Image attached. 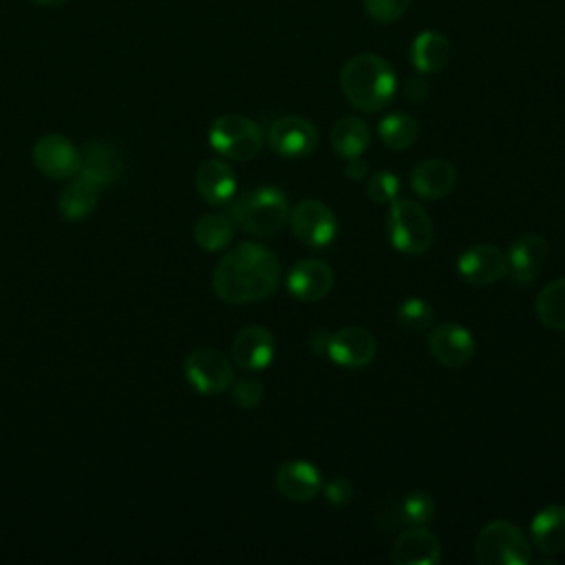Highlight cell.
<instances>
[{
  "label": "cell",
  "instance_id": "cell-12",
  "mask_svg": "<svg viewBox=\"0 0 565 565\" xmlns=\"http://www.w3.org/2000/svg\"><path fill=\"white\" fill-rule=\"evenodd\" d=\"M377 342L369 329L362 327H342L331 333L327 355L347 369H362L375 360Z\"/></svg>",
  "mask_w": 565,
  "mask_h": 565
},
{
  "label": "cell",
  "instance_id": "cell-22",
  "mask_svg": "<svg viewBox=\"0 0 565 565\" xmlns=\"http://www.w3.org/2000/svg\"><path fill=\"white\" fill-rule=\"evenodd\" d=\"M435 514V501L426 490H413L404 494L402 499H395L384 512H382V527L384 532L397 527V525H424Z\"/></svg>",
  "mask_w": 565,
  "mask_h": 565
},
{
  "label": "cell",
  "instance_id": "cell-33",
  "mask_svg": "<svg viewBox=\"0 0 565 565\" xmlns=\"http://www.w3.org/2000/svg\"><path fill=\"white\" fill-rule=\"evenodd\" d=\"M263 384L258 380H238L236 384H232V399L238 408H256L263 402Z\"/></svg>",
  "mask_w": 565,
  "mask_h": 565
},
{
  "label": "cell",
  "instance_id": "cell-21",
  "mask_svg": "<svg viewBox=\"0 0 565 565\" xmlns=\"http://www.w3.org/2000/svg\"><path fill=\"white\" fill-rule=\"evenodd\" d=\"M455 181H457L455 166L446 159H439V157L424 159L411 172V188L422 199H441V196H446L455 188Z\"/></svg>",
  "mask_w": 565,
  "mask_h": 565
},
{
  "label": "cell",
  "instance_id": "cell-3",
  "mask_svg": "<svg viewBox=\"0 0 565 565\" xmlns=\"http://www.w3.org/2000/svg\"><path fill=\"white\" fill-rule=\"evenodd\" d=\"M227 216L234 225L241 230L256 234V236H269L285 227L289 218V203L282 190L278 188H258L252 192H245L238 196L230 210Z\"/></svg>",
  "mask_w": 565,
  "mask_h": 565
},
{
  "label": "cell",
  "instance_id": "cell-7",
  "mask_svg": "<svg viewBox=\"0 0 565 565\" xmlns=\"http://www.w3.org/2000/svg\"><path fill=\"white\" fill-rule=\"evenodd\" d=\"M188 384L201 395H218L234 384V366L225 353L212 347L194 349L183 364Z\"/></svg>",
  "mask_w": 565,
  "mask_h": 565
},
{
  "label": "cell",
  "instance_id": "cell-27",
  "mask_svg": "<svg viewBox=\"0 0 565 565\" xmlns=\"http://www.w3.org/2000/svg\"><path fill=\"white\" fill-rule=\"evenodd\" d=\"M234 238V223L227 214H203L194 223V241L203 252H221Z\"/></svg>",
  "mask_w": 565,
  "mask_h": 565
},
{
  "label": "cell",
  "instance_id": "cell-28",
  "mask_svg": "<svg viewBox=\"0 0 565 565\" xmlns=\"http://www.w3.org/2000/svg\"><path fill=\"white\" fill-rule=\"evenodd\" d=\"M536 318L554 331H565V278L547 282L536 296Z\"/></svg>",
  "mask_w": 565,
  "mask_h": 565
},
{
  "label": "cell",
  "instance_id": "cell-36",
  "mask_svg": "<svg viewBox=\"0 0 565 565\" xmlns=\"http://www.w3.org/2000/svg\"><path fill=\"white\" fill-rule=\"evenodd\" d=\"M329 340H331V333L324 331V329H318V331H313V333L309 335L307 344H309L311 353H316V355H327V351H329Z\"/></svg>",
  "mask_w": 565,
  "mask_h": 565
},
{
  "label": "cell",
  "instance_id": "cell-17",
  "mask_svg": "<svg viewBox=\"0 0 565 565\" xmlns=\"http://www.w3.org/2000/svg\"><path fill=\"white\" fill-rule=\"evenodd\" d=\"M457 269L470 285H494L505 276V254L488 243L472 245L459 256Z\"/></svg>",
  "mask_w": 565,
  "mask_h": 565
},
{
  "label": "cell",
  "instance_id": "cell-26",
  "mask_svg": "<svg viewBox=\"0 0 565 565\" xmlns=\"http://www.w3.org/2000/svg\"><path fill=\"white\" fill-rule=\"evenodd\" d=\"M369 141L371 130L360 117H340L331 128V146L344 159L360 157L369 148Z\"/></svg>",
  "mask_w": 565,
  "mask_h": 565
},
{
  "label": "cell",
  "instance_id": "cell-23",
  "mask_svg": "<svg viewBox=\"0 0 565 565\" xmlns=\"http://www.w3.org/2000/svg\"><path fill=\"white\" fill-rule=\"evenodd\" d=\"M532 543L545 554L565 552V505H547L530 523Z\"/></svg>",
  "mask_w": 565,
  "mask_h": 565
},
{
  "label": "cell",
  "instance_id": "cell-29",
  "mask_svg": "<svg viewBox=\"0 0 565 565\" xmlns=\"http://www.w3.org/2000/svg\"><path fill=\"white\" fill-rule=\"evenodd\" d=\"M377 132H380V139L384 141L386 148L406 150L417 139V124L406 113H391V115L382 117V121L377 126Z\"/></svg>",
  "mask_w": 565,
  "mask_h": 565
},
{
  "label": "cell",
  "instance_id": "cell-38",
  "mask_svg": "<svg viewBox=\"0 0 565 565\" xmlns=\"http://www.w3.org/2000/svg\"><path fill=\"white\" fill-rule=\"evenodd\" d=\"M35 4H40V7H60V4H64L66 0H33Z\"/></svg>",
  "mask_w": 565,
  "mask_h": 565
},
{
  "label": "cell",
  "instance_id": "cell-15",
  "mask_svg": "<svg viewBox=\"0 0 565 565\" xmlns=\"http://www.w3.org/2000/svg\"><path fill=\"white\" fill-rule=\"evenodd\" d=\"M274 335L263 324L243 327L232 340V360L243 371H260L274 358Z\"/></svg>",
  "mask_w": 565,
  "mask_h": 565
},
{
  "label": "cell",
  "instance_id": "cell-37",
  "mask_svg": "<svg viewBox=\"0 0 565 565\" xmlns=\"http://www.w3.org/2000/svg\"><path fill=\"white\" fill-rule=\"evenodd\" d=\"M344 174H347L351 181H364V179L369 177V168H366V163H364L360 157H353V159L347 161Z\"/></svg>",
  "mask_w": 565,
  "mask_h": 565
},
{
  "label": "cell",
  "instance_id": "cell-19",
  "mask_svg": "<svg viewBox=\"0 0 565 565\" xmlns=\"http://www.w3.org/2000/svg\"><path fill=\"white\" fill-rule=\"evenodd\" d=\"M194 185L205 203L221 205L234 196L236 177H234V170L223 159H205L196 168Z\"/></svg>",
  "mask_w": 565,
  "mask_h": 565
},
{
  "label": "cell",
  "instance_id": "cell-32",
  "mask_svg": "<svg viewBox=\"0 0 565 565\" xmlns=\"http://www.w3.org/2000/svg\"><path fill=\"white\" fill-rule=\"evenodd\" d=\"M364 11L371 20L380 24L397 22L411 7V0H362Z\"/></svg>",
  "mask_w": 565,
  "mask_h": 565
},
{
  "label": "cell",
  "instance_id": "cell-8",
  "mask_svg": "<svg viewBox=\"0 0 565 565\" xmlns=\"http://www.w3.org/2000/svg\"><path fill=\"white\" fill-rule=\"evenodd\" d=\"M289 225L294 236L313 249L327 247L338 232V218L331 207L316 199H302L289 212Z\"/></svg>",
  "mask_w": 565,
  "mask_h": 565
},
{
  "label": "cell",
  "instance_id": "cell-30",
  "mask_svg": "<svg viewBox=\"0 0 565 565\" xmlns=\"http://www.w3.org/2000/svg\"><path fill=\"white\" fill-rule=\"evenodd\" d=\"M395 318H397V324L406 331H413V333H419V331H426L433 320H435V309L424 300V298H406L399 302L397 311H395Z\"/></svg>",
  "mask_w": 565,
  "mask_h": 565
},
{
  "label": "cell",
  "instance_id": "cell-4",
  "mask_svg": "<svg viewBox=\"0 0 565 565\" xmlns=\"http://www.w3.org/2000/svg\"><path fill=\"white\" fill-rule=\"evenodd\" d=\"M475 558L481 565H527L532 547L525 534L510 521H490L475 541Z\"/></svg>",
  "mask_w": 565,
  "mask_h": 565
},
{
  "label": "cell",
  "instance_id": "cell-24",
  "mask_svg": "<svg viewBox=\"0 0 565 565\" xmlns=\"http://www.w3.org/2000/svg\"><path fill=\"white\" fill-rule=\"evenodd\" d=\"M99 199V185L86 177L73 179L57 196V210L66 221H82L90 216Z\"/></svg>",
  "mask_w": 565,
  "mask_h": 565
},
{
  "label": "cell",
  "instance_id": "cell-34",
  "mask_svg": "<svg viewBox=\"0 0 565 565\" xmlns=\"http://www.w3.org/2000/svg\"><path fill=\"white\" fill-rule=\"evenodd\" d=\"M322 492L331 505H347L353 499V483L347 477H333L322 486Z\"/></svg>",
  "mask_w": 565,
  "mask_h": 565
},
{
  "label": "cell",
  "instance_id": "cell-25",
  "mask_svg": "<svg viewBox=\"0 0 565 565\" xmlns=\"http://www.w3.org/2000/svg\"><path fill=\"white\" fill-rule=\"evenodd\" d=\"M450 60V42L437 31H422L411 44V62L419 73H437Z\"/></svg>",
  "mask_w": 565,
  "mask_h": 565
},
{
  "label": "cell",
  "instance_id": "cell-6",
  "mask_svg": "<svg viewBox=\"0 0 565 565\" xmlns=\"http://www.w3.org/2000/svg\"><path fill=\"white\" fill-rule=\"evenodd\" d=\"M263 130L245 115H221L210 126V146L225 159L249 161L263 148Z\"/></svg>",
  "mask_w": 565,
  "mask_h": 565
},
{
  "label": "cell",
  "instance_id": "cell-10",
  "mask_svg": "<svg viewBox=\"0 0 565 565\" xmlns=\"http://www.w3.org/2000/svg\"><path fill=\"white\" fill-rule=\"evenodd\" d=\"M267 143L280 157H287V159L305 157L313 152V148L318 146V130L305 117H296V115L280 117L269 126Z\"/></svg>",
  "mask_w": 565,
  "mask_h": 565
},
{
  "label": "cell",
  "instance_id": "cell-16",
  "mask_svg": "<svg viewBox=\"0 0 565 565\" xmlns=\"http://www.w3.org/2000/svg\"><path fill=\"white\" fill-rule=\"evenodd\" d=\"M439 561V539L424 525H411L395 539L391 547V563L395 565H437Z\"/></svg>",
  "mask_w": 565,
  "mask_h": 565
},
{
  "label": "cell",
  "instance_id": "cell-11",
  "mask_svg": "<svg viewBox=\"0 0 565 565\" xmlns=\"http://www.w3.org/2000/svg\"><path fill=\"white\" fill-rule=\"evenodd\" d=\"M428 351L441 366L459 369L472 360L475 338L457 322H441L428 335Z\"/></svg>",
  "mask_w": 565,
  "mask_h": 565
},
{
  "label": "cell",
  "instance_id": "cell-20",
  "mask_svg": "<svg viewBox=\"0 0 565 565\" xmlns=\"http://www.w3.org/2000/svg\"><path fill=\"white\" fill-rule=\"evenodd\" d=\"M124 161L117 148L108 141H90L82 152L79 174L93 181L95 185H110L121 177Z\"/></svg>",
  "mask_w": 565,
  "mask_h": 565
},
{
  "label": "cell",
  "instance_id": "cell-14",
  "mask_svg": "<svg viewBox=\"0 0 565 565\" xmlns=\"http://www.w3.org/2000/svg\"><path fill=\"white\" fill-rule=\"evenodd\" d=\"M331 287L333 271L324 260L318 258L298 260L287 276V289L300 302H318L331 291Z\"/></svg>",
  "mask_w": 565,
  "mask_h": 565
},
{
  "label": "cell",
  "instance_id": "cell-1",
  "mask_svg": "<svg viewBox=\"0 0 565 565\" xmlns=\"http://www.w3.org/2000/svg\"><path fill=\"white\" fill-rule=\"evenodd\" d=\"M280 282L278 256L260 243H241L212 271L214 294L230 305L269 298Z\"/></svg>",
  "mask_w": 565,
  "mask_h": 565
},
{
  "label": "cell",
  "instance_id": "cell-9",
  "mask_svg": "<svg viewBox=\"0 0 565 565\" xmlns=\"http://www.w3.org/2000/svg\"><path fill=\"white\" fill-rule=\"evenodd\" d=\"M33 166L49 179H73L79 174L82 152L62 135H44L31 148Z\"/></svg>",
  "mask_w": 565,
  "mask_h": 565
},
{
  "label": "cell",
  "instance_id": "cell-31",
  "mask_svg": "<svg viewBox=\"0 0 565 565\" xmlns=\"http://www.w3.org/2000/svg\"><path fill=\"white\" fill-rule=\"evenodd\" d=\"M399 192V181L388 170H377L366 179V194L373 203H393Z\"/></svg>",
  "mask_w": 565,
  "mask_h": 565
},
{
  "label": "cell",
  "instance_id": "cell-13",
  "mask_svg": "<svg viewBox=\"0 0 565 565\" xmlns=\"http://www.w3.org/2000/svg\"><path fill=\"white\" fill-rule=\"evenodd\" d=\"M547 241L539 234H525L516 238L505 252V274L516 285H527L541 271L547 258Z\"/></svg>",
  "mask_w": 565,
  "mask_h": 565
},
{
  "label": "cell",
  "instance_id": "cell-18",
  "mask_svg": "<svg viewBox=\"0 0 565 565\" xmlns=\"http://www.w3.org/2000/svg\"><path fill=\"white\" fill-rule=\"evenodd\" d=\"M276 490L289 499V501H311L320 490H322V477L318 472V468L309 461H285L274 477Z\"/></svg>",
  "mask_w": 565,
  "mask_h": 565
},
{
  "label": "cell",
  "instance_id": "cell-5",
  "mask_svg": "<svg viewBox=\"0 0 565 565\" xmlns=\"http://www.w3.org/2000/svg\"><path fill=\"white\" fill-rule=\"evenodd\" d=\"M386 230L393 247L411 256L428 252L435 238L430 216L419 203L411 199H395L391 203Z\"/></svg>",
  "mask_w": 565,
  "mask_h": 565
},
{
  "label": "cell",
  "instance_id": "cell-35",
  "mask_svg": "<svg viewBox=\"0 0 565 565\" xmlns=\"http://www.w3.org/2000/svg\"><path fill=\"white\" fill-rule=\"evenodd\" d=\"M428 93H430V86L424 77H408L404 82V97L408 102H424L428 97Z\"/></svg>",
  "mask_w": 565,
  "mask_h": 565
},
{
  "label": "cell",
  "instance_id": "cell-2",
  "mask_svg": "<svg viewBox=\"0 0 565 565\" xmlns=\"http://www.w3.org/2000/svg\"><path fill=\"white\" fill-rule=\"evenodd\" d=\"M395 86L391 64L375 53H360L340 71V88L347 102L362 113L382 110L393 99Z\"/></svg>",
  "mask_w": 565,
  "mask_h": 565
}]
</instances>
